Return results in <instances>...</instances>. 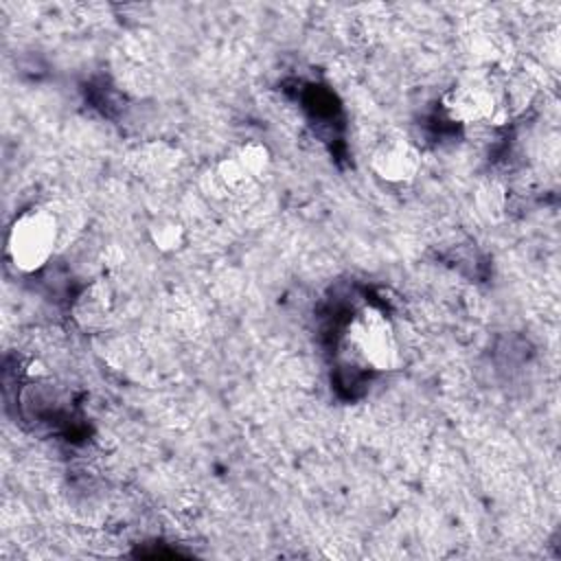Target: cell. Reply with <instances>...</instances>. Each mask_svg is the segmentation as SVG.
<instances>
[{
  "mask_svg": "<svg viewBox=\"0 0 561 561\" xmlns=\"http://www.w3.org/2000/svg\"><path fill=\"white\" fill-rule=\"evenodd\" d=\"M230 153L237 158V162L243 167V171L250 175L252 182L261 180L267 173L270 162H272L270 149L259 140H245Z\"/></svg>",
  "mask_w": 561,
  "mask_h": 561,
  "instance_id": "obj_7",
  "label": "cell"
},
{
  "mask_svg": "<svg viewBox=\"0 0 561 561\" xmlns=\"http://www.w3.org/2000/svg\"><path fill=\"white\" fill-rule=\"evenodd\" d=\"M370 169L388 184H408L421 171V151L408 138H383L370 153Z\"/></svg>",
  "mask_w": 561,
  "mask_h": 561,
  "instance_id": "obj_4",
  "label": "cell"
},
{
  "mask_svg": "<svg viewBox=\"0 0 561 561\" xmlns=\"http://www.w3.org/2000/svg\"><path fill=\"white\" fill-rule=\"evenodd\" d=\"M75 318L85 329L103 327L112 313V296L103 283L90 285L75 302Z\"/></svg>",
  "mask_w": 561,
  "mask_h": 561,
  "instance_id": "obj_5",
  "label": "cell"
},
{
  "mask_svg": "<svg viewBox=\"0 0 561 561\" xmlns=\"http://www.w3.org/2000/svg\"><path fill=\"white\" fill-rule=\"evenodd\" d=\"M59 241V224L53 210L31 206L22 210L7 234V254L15 270L39 272L53 256Z\"/></svg>",
  "mask_w": 561,
  "mask_h": 561,
  "instance_id": "obj_1",
  "label": "cell"
},
{
  "mask_svg": "<svg viewBox=\"0 0 561 561\" xmlns=\"http://www.w3.org/2000/svg\"><path fill=\"white\" fill-rule=\"evenodd\" d=\"M500 110V94L486 77H465L443 94L445 116L460 125L495 121Z\"/></svg>",
  "mask_w": 561,
  "mask_h": 561,
  "instance_id": "obj_3",
  "label": "cell"
},
{
  "mask_svg": "<svg viewBox=\"0 0 561 561\" xmlns=\"http://www.w3.org/2000/svg\"><path fill=\"white\" fill-rule=\"evenodd\" d=\"M346 340L364 366L373 370H392L399 366V340L383 311L375 307L359 309L348 322Z\"/></svg>",
  "mask_w": 561,
  "mask_h": 561,
  "instance_id": "obj_2",
  "label": "cell"
},
{
  "mask_svg": "<svg viewBox=\"0 0 561 561\" xmlns=\"http://www.w3.org/2000/svg\"><path fill=\"white\" fill-rule=\"evenodd\" d=\"M147 237L151 241V245L158 252L171 254L184 248L186 243V228L178 217L171 215H158L149 221L147 226Z\"/></svg>",
  "mask_w": 561,
  "mask_h": 561,
  "instance_id": "obj_6",
  "label": "cell"
}]
</instances>
